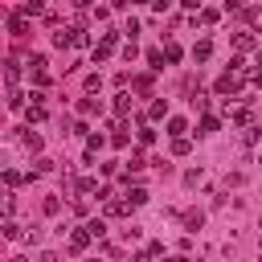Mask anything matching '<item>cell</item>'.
I'll list each match as a JSON object with an SVG mask.
<instances>
[{"label":"cell","mask_w":262,"mask_h":262,"mask_svg":"<svg viewBox=\"0 0 262 262\" xmlns=\"http://www.w3.org/2000/svg\"><path fill=\"white\" fill-rule=\"evenodd\" d=\"M242 78H246L242 70H225V74L217 78V94H237V90H242Z\"/></svg>","instance_id":"1"},{"label":"cell","mask_w":262,"mask_h":262,"mask_svg":"<svg viewBox=\"0 0 262 262\" xmlns=\"http://www.w3.org/2000/svg\"><path fill=\"white\" fill-rule=\"evenodd\" d=\"M102 213H106V217H127V213H131V201H127V192H123V196H106Z\"/></svg>","instance_id":"2"},{"label":"cell","mask_w":262,"mask_h":262,"mask_svg":"<svg viewBox=\"0 0 262 262\" xmlns=\"http://www.w3.org/2000/svg\"><path fill=\"white\" fill-rule=\"evenodd\" d=\"M90 242H94V233H90L86 225H82V229H74V233H70V254H82Z\"/></svg>","instance_id":"3"},{"label":"cell","mask_w":262,"mask_h":262,"mask_svg":"<svg viewBox=\"0 0 262 262\" xmlns=\"http://www.w3.org/2000/svg\"><path fill=\"white\" fill-rule=\"evenodd\" d=\"M8 33H12V37H25V33H29V16H25V12L8 16Z\"/></svg>","instance_id":"4"},{"label":"cell","mask_w":262,"mask_h":262,"mask_svg":"<svg viewBox=\"0 0 262 262\" xmlns=\"http://www.w3.org/2000/svg\"><path fill=\"white\" fill-rule=\"evenodd\" d=\"M74 41H78V29H57V33H53V45H57V49H70Z\"/></svg>","instance_id":"5"},{"label":"cell","mask_w":262,"mask_h":262,"mask_svg":"<svg viewBox=\"0 0 262 262\" xmlns=\"http://www.w3.org/2000/svg\"><path fill=\"white\" fill-rule=\"evenodd\" d=\"M111 49H115V33H106L98 45H94V61H102V57H111Z\"/></svg>","instance_id":"6"},{"label":"cell","mask_w":262,"mask_h":262,"mask_svg":"<svg viewBox=\"0 0 262 262\" xmlns=\"http://www.w3.org/2000/svg\"><path fill=\"white\" fill-rule=\"evenodd\" d=\"M192 151V139L188 135H172V156H188Z\"/></svg>","instance_id":"7"},{"label":"cell","mask_w":262,"mask_h":262,"mask_svg":"<svg viewBox=\"0 0 262 262\" xmlns=\"http://www.w3.org/2000/svg\"><path fill=\"white\" fill-rule=\"evenodd\" d=\"M233 49H237V53H250V49H254V37H250V33H233Z\"/></svg>","instance_id":"8"},{"label":"cell","mask_w":262,"mask_h":262,"mask_svg":"<svg viewBox=\"0 0 262 262\" xmlns=\"http://www.w3.org/2000/svg\"><path fill=\"white\" fill-rule=\"evenodd\" d=\"M127 111H131V94L119 90V94H115V115H127Z\"/></svg>","instance_id":"9"},{"label":"cell","mask_w":262,"mask_h":262,"mask_svg":"<svg viewBox=\"0 0 262 262\" xmlns=\"http://www.w3.org/2000/svg\"><path fill=\"white\" fill-rule=\"evenodd\" d=\"M201 225H205V213H184V229L188 233H196Z\"/></svg>","instance_id":"10"},{"label":"cell","mask_w":262,"mask_h":262,"mask_svg":"<svg viewBox=\"0 0 262 262\" xmlns=\"http://www.w3.org/2000/svg\"><path fill=\"white\" fill-rule=\"evenodd\" d=\"M209 53H213L209 41H196V45H192V57H196V61H209Z\"/></svg>","instance_id":"11"},{"label":"cell","mask_w":262,"mask_h":262,"mask_svg":"<svg viewBox=\"0 0 262 262\" xmlns=\"http://www.w3.org/2000/svg\"><path fill=\"white\" fill-rule=\"evenodd\" d=\"M164 115H168V102H164V98H156V102L147 106V119H164Z\"/></svg>","instance_id":"12"},{"label":"cell","mask_w":262,"mask_h":262,"mask_svg":"<svg viewBox=\"0 0 262 262\" xmlns=\"http://www.w3.org/2000/svg\"><path fill=\"white\" fill-rule=\"evenodd\" d=\"M213 131H221V119L205 115V119H201V135H213Z\"/></svg>","instance_id":"13"},{"label":"cell","mask_w":262,"mask_h":262,"mask_svg":"<svg viewBox=\"0 0 262 262\" xmlns=\"http://www.w3.org/2000/svg\"><path fill=\"white\" fill-rule=\"evenodd\" d=\"M127 201H131V205H147V192H143L139 184H135V188L127 184Z\"/></svg>","instance_id":"14"},{"label":"cell","mask_w":262,"mask_h":262,"mask_svg":"<svg viewBox=\"0 0 262 262\" xmlns=\"http://www.w3.org/2000/svg\"><path fill=\"white\" fill-rule=\"evenodd\" d=\"M246 25L262 33V8H246Z\"/></svg>","instance_id":"15"},{"label":"cell","mask_w":262,"mask_h":262,"mask_svg":"<svg viewBox=\"0 0 262 262\" xmlns=\"http://www.w3.org/2000/svg\"><path fill=\"white\" fill-rule=\"evenodd\" d=\"M20 12H25V16H41L45 8H41V0H25V4H20Z\"/></svg>","instance_id":"16"},{"label":"cell","mask_w":262,"mask_h":262,"mask_svg":"<svg viewBox=\"0 0 262 262\" xmlns=\"http://www.w3.org/2000/svg\"><path fill=\"white\" fill-rule=\"evenodd\" d=\"M8 111H25V94L20 90H8Z\"/></svg>","instance_id":"17"},{"label":"cell","mask_w":262,"mask_h":262,"mask_svg":"<svg viewBox=\"0 0 262 262\" xmlns=\"http://www.w3.org/2000/svg\"><path fill=\"white\" fill-rule=\"evenodd\" d=\"M86 229H90L94 237H106V221H102V217H94V221H86Z\"/></svg>","instance_id":"18"},{"label":"cell","mask_w":262,"mask_h":262,"mask_svg":"<svg viewBox=\"0 0 262 262\" xmlns=\"http://www.w3.org/2000/svg\"><path fill=\"white\" fill-rule=\"evenodd\" d=\"M131 86H135V90H139V94H147V90H151V74H139V78H135V82H131Z\"/></svg>","instance_id":"19"},{"label":"cell","mask_w":262,"mask_h":262,"mask_svg":"<svg viewBox=\"0 0 262 262\" xmlns=\"http://www.w3.org/2000/svg\"><path fill=\"white\" fill-rule=\"evenodd\" d=\"M233 123H237V127H250V123H254V115L242 106V111H233Z\"/></svg>","instance_id":"20"},{"label":"cell","mask_w":262,"mask_h":262,"mask_svg":"<svg viewBox=\"0 0 262 262\" xmlns=\"http://www.w3.org/2000/svg\"><path fill=\"white\" fill-rule=\"evenodd\" d=\"M184 131H188L184 119H168V135H184Z\"/></svg>","instance_id":"21"},{"label":"cell","mask_w":262,"mask_h":262,"mask_svg":"<svg viewBox=\"0 0 262 262\" xmlns=\"http://www.w3.org/2000/svg\"><path fill=\"white\" fill-rule=\"evenodd\" d=\"M164 57H168V53H160V49H151V53H147V61H151V70H164Z\"/></svg>","instance_id":"22"},{"label":"cell","mask_w":262,"mask_h":262,"mask_svg":"<svg viewBox=\"0 0 262 262\" xmlns=\"http://www.w3.org/2000/svg\"><path fill=\"white\" fill-rule=\"evenodd\" d=\"M41 119H45V106L33 102V106H29V123H41Z\"/></svg>","instance_id":"23"},{"label":"cell","mask_w":262,"mask_h":262,"mask_svg":"<svg viewBox=\"0 0 262 262\" xmlns=\"http://www.w3.org/2000/svg\"><path fill=\"white\" fill-rule=\"evenodd\" d=\"M139 143H143V147H147V143H156V131H151V127H147V123H143V127H139Z\"/></svg>","instance_id":"24"},{"label":"cell","mask_w":262,"mask_h":262,"mask_svg":"<svg viewBox=\"0 0 262 262\" xmlns=\"http://www.w3.org/2000/svg\"><path fill=\"white\" fill-rule=\"evenodd\" d=\"M25 147H29V151H41V135L29 131V135H25Z\"/></svg>","instance_id":"25"},{"label":"cell","mask_w":262,"mask_h":262,"mask_svg":"<svg viewBox=\"0 0 262 262\" xmlns=\"http://www.w3.org/2000/svg\"><path fill=\"white\" fill-rule=\"evenodd\" d=\"M41 209L53 217V213H61V201H57V196H45V205H41Z\"/></svg>","instance_id":"26"},{"label":"cell","mask_w":262,"mask_h":262,"mask_svg":"<svg viewBox=\"0 0 262 262\" xmlns=\"http://www.w3.org/2000/svg\"><path fill=\"white\" fill-rule=\"evenodd\" d=\"M164 53H168V61H180V45H176V41H168V45H164Z\"/></svg>","instance_id":"27"},{"label":"cell","mask_w":262,"mask_h":262,"mask_svg":"<svg viewBox=\"0 0 262 262\" xmlns=\"http://www.w3.org/2000/svg\"><path fill=\"white\" fill-rule=\"evenodd\" d=\"M4 78H8V86H16V78H20V70H16V61H8V70H4Z\"/></svg>","instance_id":"28"},{"label":"cell","mask_w":262,"mask_h":262,"mask_svg":"<svg viewBox=\"0 0 262 262\" xmlns=\"http://www.w3.org/2000/svg\"><path fill=\"white\" fill-rule=\"evenodd\" d=\"M98 86H102V74H90V78H86V94H94Z\"/></svg>","instance_id":"29"},{"label":"cell","mask_w":262,"mask_h":262,"mask_svg":"<svg viewBox=\"0 0 262 262\" xmlns=\"http://www.w3.org/2000/svg\"><path fill=\"white\" fill-rule=\"evenodd\" d=\"M78 111H82V115H94V111H98V102H94V98H82V102H78Z\"/></svg>","instance_id":"30"},{"label":"cell","mask_w":262,"mask_h":262,"mask_svg":"<svg viewBox=\"0 0 262 262\" xmlns=\"http://www.w3.org/2000/svg\"><path fill=\"white\" fill-rule=\"evenodd\" d=\"M127 164H131V172H139L147 160H143V151H131V160H127Z\"/></svg>","instance_id":"31"},{"label":"cell","mask_w":262,"mask_h":262,"mask_svg":"<svg viewBox=\"0 0 262 262\" xmlns=\"http://www.w3.org/2000/svg\"><path fill=\"white\" fill-rule=\"evenodd\" d=\"M4 184H8V188H16V184H20V172H16V168H8V172H4Z\"/></svg>","instance_id":"32"},{"label":"cell","mask_w":262,"mask_h":262,"mask_svg":"<svg viewBox=\"0 0 262 262\" xmlns=\"http://www.w3.org/2000/svg\"><path fill=\"white\" fill-rule=\"evenodd\" d=\"M4 237H8V242H16V237H25V233H20L12 221H4Z\"/></svg>","instance_id":"33"},{"label":"cell","mask_w":262,"mask_h":262,"mask_svg":"<svg viewBox=\"0 0 262 262\" xmlns=\"http://www.w3.org/2000/svg\"><path fill=\"white\" fill-rule=\"evenodd\" d=\"M246 82H250V86H262V66H258V70H246Z\"/></svg>","instance_id":"34"},{"label":"cell","mask_w":262,"mask_h":262,"mask_svg":"<svg viewBox=\"0 0 262 262\" xmlns=\"http://www.w3.org/2000/svg\"><path fill=\"white\" fill-rule=\"evenodd\" d=\"M29 66L33 70H45V53H29Z\"/></svg>","instance_id":"35"},{"label":"cell","mask_w":262,"mask_h":262,"mask_svg":"<svg viewBox=\"0 0 262 262\" xmlns=\"http://www.w3.org/2000/svg\"><path fill=\"white\" fill-rule=\"evenodd\" d=\"M33 172H37V176H41V172H53V160H45V156H41V160H37V168H33Z\"/></svg>","instance_id":"36"},{"label":"cell","mask_w":262,"mask_h":262,"mask_svg":"<svg viewBox=\"0 0 262 262\" xmlns=\"http://www.w3.org/2000/svg\"><path fill=\"white\" fill-rule=\"evenodd\" d=\"M156 254H164V246H160V242H151V246H147V250H143L139 258H156Z\"/></svg>","instance_id":"37"},{"label":"cell","mask_w":262,"mask_h":262,"mask_svg":"<svg viewBox=\"0 0 262 262\" xmlns=\"http://www.w3.org/2000/svg\"><path fill=\"white\" fill-rule=\"evenodd\" d=\"M246 143H262V127H250L246 131Z\"/></svg>","instance_id":"38"},{"label":"cell","mask_w":262,"mask_h":262,"mask_svg":"<svg viewBox=\"0 0 262 262\" xmlns=\"http://www.w3.org/2000/svg\"><path fill=\"white\" fill-rule=\"evenodd\" d=\"M168 4H172V0H151V8H156V12H168Z\"/></svg>","instance_id":"39"},{"label":"cell","mask_w":262,"mask_h":262,"mask_svg":"<svg viewBox=\"0 0 262 262\" xmlns=\"http://www.w3.org/2000/svg\"><path fill=\"white\" fill-rule=\"evenodd\" d=\"M131 4H147V0H131Z\"/></svg>","instance_id":"40"},{"label":"cell","mask_w":262,"mask_h":262,"mask_svg":"<svg viewBox=\"0 0 262 262\" xmlns=\"http://www.w3.org/2000/svg\"><path fill=\"white\" fill-rule=\"evenodd\" d=\"M258 66H262V49H258Z\"/></svg>","instance_id":"41"}]
</instances>
